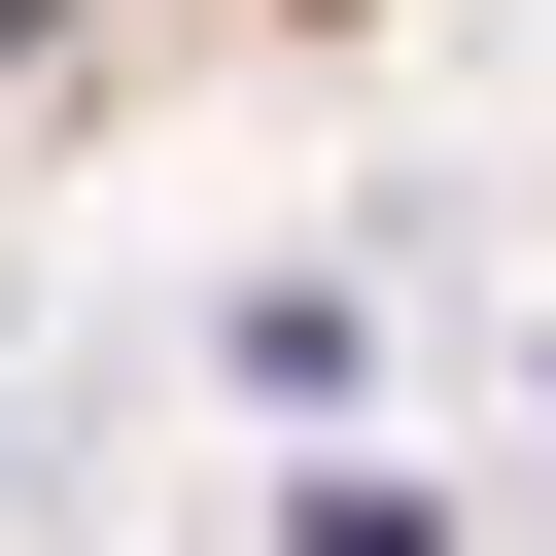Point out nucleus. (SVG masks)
<instances>
[{"mask_svg":"<svg viewBox=\"0 0 556 556\" xmlns=\"http://www.w3.org/2000/svg\"><path fill=\"white\" fill-rule=\"evenodd\" d=\"M348 0H0V174H104V139H174V104H243V70H313Z\"/></svg>","mask_w":556,"mask_h":556,"instance_id":"obj_1","label":"nucleus"}]
</instances>
